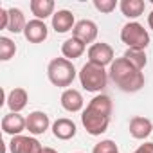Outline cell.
<instances>
[{
	"instance_id": "8",
	"label": "cell",
	"mask_w": 153,
	"mask_h": 153,
	"mask_svg": "<svg viewBox=\"0 0 153 153\" xmlns=\"http://www.w3.org/2000/svg\"><path fill=\"white\" fill-rule=\"evenodd\" d=\"M97 33H99L97 31V24L92 22V20H79V22H76V25L72 29V36L78 38L79 42H83L85 45L96 42Z\"/></svg>"
},
{
	"instance_id": "26",
	"label": "cell",
	"mask_w": 153,
	"mask_h": 153,
	"mask_svg": "<svg viewBox=\"0 0 153 153\" xmlns=\"http://www.w3.org/2000/svg\"><path fill=\"white\" fill-rule=\"evenodd\" d=\"M133 153H153V142H144V144H140Z\"/></svg>"
},
{
	"instance_id": "22",
	"label": "cell",
	"mask_w": 153,
	"mask_h": 153,
	"mask_svg": "<svg viewBox=\"0 0 153 153\" xmlns=\"http://www.w3.org/2000/svg\"><path fill=\"white\" fill-rule=\"evenodd\" d=\"M16 52V45L11 38L7 36H0V59L2 61H9Z\"/></svg>"
},
{
	"instance_id": "2",
	"label": "cell",
	"mask_w": 153,
	"mask_h": 153,
	"mask_svg": "<svg viewBox=\"0 0 153 153\" xmlns=\"http://www.w3.org/2000/svg\"><path fill=\"white\" fill-rule=\"evenodd\" d=\"M110 79L119 87L123 92H139L144 87V74L142 70L135 68L124 56L115 58L108 70Z\"/></svg>"
},
{
	"instance_id": "19",
	"label": "cell",
	"mask_w": 153,
	"mask_h": 153,
	"mask_svg": "<svg viewBox=\"0 0 153 153\" xmlns=\"http://www.w3.org/2000/svg\"><path fill=\"white\" fill-rule=\"evenodd\" d=\"M119 7H121V13L126 16V18H139L144 9H146V4L144 0H121L119 2Z\"/></svg>"
},
{
	"instance_id": "16",
	"label": "cell",
	"mask_w": 153,
	"mask_h": 153,
	"mask_svg": "<svg viewBox=\"0 0 153 153\" xmlns=\"http://www.w3.org/2000/svg\"><path fill=\"white\" fill-rule=\"evenodd\" d=\"M6 101H7V106H9L11 112L20 114V112L27 106V101H29L27 90L22 88V87H16V88H13V90L9 92V96H7Z\"/></svg>"
},
{
	"instance_id": "18",
	"label": "cell",
	"mask_w": 153,
	"mask_h": 153,
	"mask_svg": "<svg viewBox=\"0 0 153 153\" xmlns=\"http://www.w3.org/2000/svg\"><path fill=\"white\" fill-rule=\"evenodd\" d=\"M29 7H31V13L38 20L54 16V0H31Z\"/></svg>"
},
{
	"instance_id": "3",
	"label": "cell",
	"mask_w": 153,
	"mask_h": 153,
	"mask_svg": "<svg viewBox=\"0 0 153 153\" xmlns=\"http://www.w3.org/2000/svg\"><path fill=\"white\" fill-rule=\"evenodd\" d=\"M47 76L54 87L65 88V87H70L72 81L76 79V67L67 58H54L47 67Z\"/></svg>"
},
{
	"instance_id": "12",
	"label": "cell",
	"mask_w": 153,
	"mask_h": 153,
	"mask_svg": "<svg viewBox=\"0 0 153 153\" xmlns=\"http://www.w3.org/2000/svg\"><path fill=\"white\" fill-rule=\"evenodd\" d=\"M83 105H85V101H83L81 92L74 90V88H67V90H63V94H61V106H63L67 112L76 114V112L83 110Z\"/></svg>"
},
{
	"instance_id": "13",
	"label": "cell",
	"mask_w": 153,
	"mask_h": 153,
	"mask_svg": "<svg viewBox=\"0 0 153 153\" xmlns=\"http://www.w3.org/2000/svg\"><path fill=\"white\" fill-rule=\"evenodd\" d=\"M76 123L67 119V117H61V119H56L52 123V133L56 139L59 140H70L74 135H76Z\"/></svg>"
},
{
	"instance_id": "28",
	"label": "cell",
	"mask_w": 153,
	"mask_h": 153,
	"mask_svg": "<svg viewBox=\"0 0 153 153\" xmlns=\"http://www.w3.org/2000/svg\"><path fill=\"white\" fill-rule=\"evenodd\" d=\"M42 153H58L56 149H52V148H43V151Z\"/></svg>"
},
{
	"instance_id": "24",
	"label": "cell",
	"mask_w": 153,
	"mask_h": 153,
	"mask_svg": "<svg viewBox=\"0 0 153 153\" xmlns=\"http://www.w3.org/2000/svg\"><path fill=\"white\" fill-rule=\"evenodd\" d=\"M94 7L99 13H112L117 7V0H94Z\"/></svg>"
},
{
	"instance_id": "15",
	"label": "cell",
	"mask_w": 153,
	"mask_h": 153,
	"mask_svg": "<svg viewBox=\"0 0 153 153\" xmlns=\"http://www.w3.org/2000/svg\"><path fill=\"white\" fill-rule=\"evenodd\" d=\"M151 131H153V124H151L149 119L140 117V115L131 117V121H130V135H131L133 139L142 140V139H146Z\"/></svg>"
},
{
	"instance_id": "20",
	"label": "cell",
	"mask_w": 153,
	"mask_h": 153,
	"mask_svg": "<svg viewBox=\"0 0 153 153\" xmlns=\"http://www.w3.org/2000/svg\"><path fill=\"white\" fill-rule=\"evenodd\" d=\"M7 13H9V24H7V31H11V33H15V34H18V33H24V31H25V25H27L24 13H22L18 7H9V9H7Z\"/></svg>"
},
{
	"instance_id": "4",
	"label": "cell",
	"mask_w": 153,
	"mask_h": 153,
	"mask_svg": "<svg viewBox=\"0 0 153 153\" xmlns=\"http://www.w3.org/2000/svg\"><path fill=\"white\" fill-rule=\"evenodd\" d=\"M79 81L87 92H101L108 83V72L105 70V67L85 63L79 70Z\"/></svg>"
},
{
	"instance_id": "23",
	"label": "cell",
	"mask_w": 153,
	"mask_h": 153,
	"mask_svg": "<svg viewBox=\"0 0 153 153\" xmlns=\"http://www.w3.org/2000/svg\"><path fill=\"white\" fill-rule=\"evenodd\" d=\"M92 153H119V148H117V144L114 140L105 139V140H101V142H97L94 146Z\"/></svg>"
},
{
	"instance_id": "7",
	"label": "cell",
	"mask_w": 153,
	"mask_h": 153,
	"mask_svg": "<svg viewBox=\"0 0 153 153\" xmlns=\"http://www.w3.org/2000/svg\"><path fill=\"white\" fill-rule=\"evenodd\" d=\"M11 153H42L43 146L40 144L38 139L29 137V135H16L9 142Z\"/></svg>"
},
{
	"instance_id": "25",
	"label": "cell",
	"mask_w": 153,
	"mask_h": 153,
	"mask_svg": "<svg viewBox=\"0 0 153 153\" xmlns=\"http://www.w3.org/2000/svg\"><path fill=\"white\" fill-rule=\"evenodd\" d=\"M7 24H9V13L7 9L0 7V29H7Z\"/></svg>"
},
{
	"instance_id": "10",
	"label": "cell",
	"mask_w": 153,
	"mask_h": 153,
	"mask_svg": "<svg viewBox=\"0 0 153 153\" xmlns=\"http://www.w3.org/2000/svg\"><path fill=\"white\" fill-rule=\"evenodd\" d=\"M24 130H27V121L20 114L9 112L2 117V131L4 133L16 137V135H22Z\"/></svg>"
},
{
	"instance_id": "5",
	"label": "cell",
	"mask_w": 153,
	"mask_h": 153,
	"mask_svg": "<svg viewBox=\"0 0 153 153\" xmlns=\"http://www.w3.org/2000/svg\"><path fill=\"white\" fill-rule=\"evenodd\" d=\"M121 42L128 45V49H140L144 51L149 45V34L139 22H128L121 29Z\"/></svg>"
},
{
	"instance_id": "11",
	"label": "cell",
	"mask_w": 153,
	"mask_h": 153,
	"mask_svg": "<svg viewBox=\"0 0 153 153\" xmlns=\"http://www.w3.org/2000/svg\"><path fill=\"white\" fill-rule=\"evenodd\" d=\"M25 121H27V130H29L31 135H42V133H45L49 130V124H51L49 115L45 112H40V110L31 112L25 117Z\"/></svg>"
},
{
	"instance_id": "9",
	"label": "cell",
	"mask_w": 153,
	"mask_h": 153,
	"mask_svg": "<svg viewBox=\"0 0 153 153\" xmlns=\"http://www.w3.org/2000/svg\"><path fill=\"white\" fill-rule=\"evenodd\" d=\"M24 36H25V40L31 42V43H42V42H45L47 36H49V27L45 25L43 20H38V18L29 20L27 25H25Z\"/></svg>"
},
{
	"instance_id": "14",
	"label": "cell",
	"mask_w": 153,
	"mask_h": 153,
	"mask_svg": "<svg viewBox=\"0 0 153 153\" xmlns=\"http://www.w3.org/2000/svg\"><path fill=\"white\" fill-rule=\"evenodd\" d=\"M74 25H76V20H74V15L70 11L59 9L58 13H54V16H52V29L56 33H59V34L68 33V31L74 29Z\"/></svg>"
},
{
	"instance_id": "17",
	"label": "cell",
	"mask_w": 153,
	"mask_h": 153,
	"mask_svg": "<svg viewBox=\"0 0 153 153\" xmlns=\"http://www.w3.org/2000/svg\"><path fill=\"white\" fill-rule=\"evenodd\" d=\"M85 49H87V45L83 42H79L78 38H74V36L61 43V54H63V58H67L70 61L76 59V58H79V56H83Z\"/></svg>"
},
{
	"instance_id": "27",
	"label": "cell",
	"mask_w": 153,
	"mask_h": 153,
	"mask_svg": "<svg viewBox=\"0 0 153 153\" xmlns=\"http://www.w3.org/2000/svg\"><path fill=\"white\" fill-rule=\"evenodd\" d=\"M148 25H149V29L153 31V11L148 15Z\"/></svg>"
},
{
	"instance_id": "1",
	"label": "cell",
	"mask_w": 153,
	"mask_h": 153,
	"mask_svg": "<svg viewBox=\"0 0 153 153\" xmlns=\"http://www.w3.org/2000/svg\"><path fill=\"white\" fill-rule=\"evenodd\" d=\"M110 115H112V99L108 96H96L88 105L87 108L83 110L81 114V123L85 126V130L97 137L101 133H105L108 130V124H110Z\"/></svg>"
},
{
	"instance_id": "6",
	"label": "cell",
	"mask_w": 153,
	"mask_h": 153,
	"mask_svg": "<svg viewBox=\"0 0 153 153\" xmlns=\"http://www.w3.org/2000/svg\"><path fill=\"white\" fill-rule=\"evenodd\" d=\"M88 63H94L99 67L112 65L114 63V49L105 42L92 43L88 47Z\"/></svg>"
},
{
	"instance_id": "21",
	"label": "cell",
	"mask_w": 153,
	"mask_h": 153,
	"mask_svg": "<svg viewBox=\"0 0 153 153\" xmlns=\"http://www.w3.org/2000/svg\"><path fill=\"white\" fill-rule=\"evenodd\" d=\"M124 58H126V59H128L135 68H139V70H142V68L146 67V63H148L146 52H144V51H140V49H126Z\"/></svg>"
}]
</instances>
